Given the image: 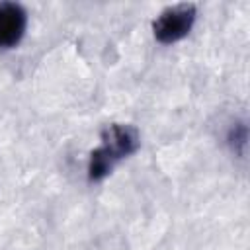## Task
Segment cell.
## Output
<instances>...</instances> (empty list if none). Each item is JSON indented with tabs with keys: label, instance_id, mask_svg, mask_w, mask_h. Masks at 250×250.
I'll use <instances>...</instances> for the list:
<instances>
[{
	"label": "cell",
	"instance_id": "obj_3",
	"mask_svg": "<svg viewBox=\"0 0 250 250\" xmlns=\"http://www.w3.org/2000/svg\"><path fill=\"white\" fill-rule=\"evenodd\" d=\"M27 27V14L16 2H0V49L16 47Z\"/></svg>",
	"mask_w": 250,
	"mask_h": 250
},
{
	"label": "cell",
	"instance_id": "obj_1",
	"mask_svg": "<svg viewBox=\"0 0 250 250\" xmlns=\"http://www.w3.org/2000/svg\"><path fill=\"white\" fill-rule=\"evenodd\" d=\"M139 148V135L129 125H109L102 135V145L90 154L88 176L98 182L105 178L117 160L133 154Z\"/></svg>",
	"mask_w": 250,
	"mask_h": 250
},
{
	"label": "cell",
	"instance_id": "obj_4",
	"mask_svg": "<svg viewBox=\"0 0 250 250\" xmlns=\"http://www.w3.org/2000/svg\"><path fill=\"white\" fill-rule=\"evenodd\" d=\"M229 141L232 143V145H240L242 148H244V145H246V127L244 125H234V129L230 131V137H229Z\"/></svg>",
	"mask_w": 250,
	"mask_h": 250
},
{
	"label": "cell",
	"instance_id": "obj_2",
	"mask_svg": "<svg viewBox=\"0 0 250 250\" xmlns=\"http://www.w3.org/2000/svg\"><path fill=\"white\" fill-rule=\"evenodd\" d=\"M195 21V6L193 4H176L162 10L152 21V33L156 41L170 45L184 39Z\"/></svg>",
	"mask_w": 250,
	"mask_h": 250
}]
</instances>
